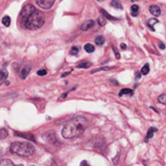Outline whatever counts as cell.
Returning a JSON list of instances; mask_svg holds the SVG:
<instances>
[{
  "label": "cell",
  "instance_id": "obj_36",
  "mask_svg": "<svg viewBox=\"0 0 166 166\" xmlns=\"http://www.w3.org/2000/svg\"><path fill=\"white\" fill-rule=\"evenodd\" d=\"M16 166H23V164H19V165H16Z\"/></svg>",
  "mask_w": 166,
  "mask_h": 166
},
{
  "label": "cell",
  "instance_id": "obj_19",
  "mask_svg": "<svg viewBox=\"0 0 166 166\" xmlns=\"http://www.w3.org/2000/svg\"><path fill=\"white\" fill-rule=\"evenodd\" d=\"M149 72H150V66H149V64L144 65L143 68L141 69V73H142V75H147Z\"/></svg>",
  "mask_w": 166,
  "mask_h": 166
},
{
  "label": "cell",
  "instance_id": "obj_6",
  "mask_svg": "<svg viewBox=\"0 0 166 166\" xmlns=\"http://www.w3.org/2000/svg\"><path fill=\"white\" fill-rule=\"evenodd\" d=\"M94 26V22L93 20H88V22H85L84 23L82 24V26H81V29L83 31H86V30H89V28H91Z\"/></svg>",
  "mask_w": 166,
  "mask_h": 166
},
{
  "label": "cell",
  "instance_id": "obj_4",
  "mask_svg": "<svg viewBox=\"0 0 166 166\" xmlns=\"http://www.w3.org/2000/svg\"><path fill=\"white\" fill-rule=\"evenodd\" d=\"M36 10H35V7L31 5V4H27L23 7L22 14H20V23H22L24 26H26V23L27 22V20L30 18V16L34 13Z\"/></svg>",
  "mask_w": 166,
  "mask_h": 166
},
{
  "label": "cell",
  "instance_id": "obj_18",
  "mask_svg": "<svg viewBox=\"0 0 166 166\" xmlns=\"http://www.w3.org/2000/svg\"><path fill=\"white\" fill-rule=\"evenodd\" d=\"M2 23L5 26H9L11 24V18H10V17H8V16L4 17V18L2 19Z\"/></svg>",
  "mask_w": 166,
  "mask_h": 166
},
{
  "label": "cell",
  "instance_id": "obj_31",
  "mask_svg": "<svg viewBox=\"0 0 166 166\" xmlns=\"http://www.w3.org/2000/svg\"><path fill=\"white\" fill-rule=\"evenodd\" d=\"M121 48H122V50H125V49H126V45H125V44H123V43H122V44H121Z\"/></svg>",
  "mask_w": 166,
  "mask_h": 166
},
{
  "label": "cell",
  "instance_id": "obj_25",
  "mask_svg": "<svg viewBox=\"0 0 166 166\" xmlns=\"http://www.w3.org/2000/svg\"><path fill=\"white\" fill-rule=\"evenodd\" d=\"M158 102L159 103H162V104H166V94H161L158 96Z\"/></svg>",
  "mask_w": 166,
  "mask_h": 166
},
{
  "label": "cell",
  "instance_id": "obj_12",
  "mask_svg": "<svg viewBox=\"0 0 166 166\" xmlns=\"http://www.w3.org/2000/svg\"><path fill=\"white\" fill-rule=\"evenodd\" d=\"M123 94H124V95H125V94H129V95H131V94H133V90L130 89H122L121 91H119V96H122Z\"/></svg>",
  "mask_w": 166,
  "mask_h": 166
},
{
  "label": "cell",
  "instance_id": "obj_23",
  "mask_svg": "<svg viewBox=\"0 0 166 166\" xmlns=\"http://www.w3.org/2000/svg\"><path fill=\"white\" fill-rule=\"evenodd\" d=\"M8 136V131L5 129V128H1L0 130V139H4Z\"/></svg>",
  "mask_w": 166,
  "mask_h": 166
},
{
  "label": "cell",
  "instance_id": "obj_22",
  "mask_svg": "<svg viewBox=\"0 0 166 166\" xmlns=\"http://www.w3.org/2000/svg\"><path fill=\"white\" fill-rule=\"evenodd\" d=\"M111 5L113 7H116V8H119V9H122V4L118 0H113V1L111 2Z\"/></svg>",
  "mask_w": 166,
  "mask_h": 166
},
{
  "label": "cell",
  "instance_id": "obj_5",
  "mask_svg": "<svg viewBox=\"0 0 166 166\" xmlns=\"http://www.w3.org/2000/svg\"><path fill=\"white\" fill-rule=\"evenodd\" d=\"M55 1L56 0H36V3L40 8H42V9H45V10H48L53 5Z\"/></svg>",
  "mask_w": 166,
  "mask_h": 166
},
{
  "label": "cell",
  "instance_id": "obj_27",
  "mask_svg": "<svg viewBox=\"0 0 166 166\" xmlns=\"http://www.w3.org/2000/svg\"><path fill=\"white\" fill-rule=\"evenodd\" d=\"M98 23H99V26H105V23H106V20L104 19V17H100V18H98Z\"/></svg>",
  "mask_w": 166,
  "mask_h": 166
},
{
  "label": "cell",
  "instance_id": "obj_11",
  "mask_svg": "<svg viewBox=\"0 0 166 166\" xmlns=\"http://www.w3.org/2000/svg\"><path fill=\"white\" fill-rule=\"evenodd\" d=\"M29 72H30V67H29V66H26V67H24L22 70V73H20V77H22L23 79H26Z\"/></svg>",
  "mask_w": 166,
  "mask_h": 166
},
{
  "label": "cell",
  "instance_id": "obj_1",
  "mask_svg": "<svg viewBox=\"0 0 166 166\" xmlns=\"http://www.w3.org/2000/svg\"><path fill=\"white\" fill-rule=\"evenodd\" d=\"M88 119L84 117H75L65 123L61 130V135L65 139H72L82 135L88 128Z\"/></svg>",
  "mask_w": 166,
  "mask_h": 166
},
{
  "label": "cell",
  "instance_id": "obj_30",
  "mask_svg": "<svg viewBox=\"0 0 166 166\" xmlns=\"http://www.w3.org/2000/svg\"><path fill=\"white\" fill-rule=\"evenodd\" d=\"M113 50H114V52H115V55H116V57H117V59H119V57H121V56H119V53L117 52V51H116V50H115V48H113Z\"/></svg>",
  "mask_w": 166,
  "mask_h": 166
},
{
  "label": "cell",
  "instance_id": "obj_16",
  "mask_svg": "<svg viewBox=\"0 0 166 166\" xmlns=\"http://www.w3.org/2000/svg\"><path fill=\"white\" fill-rule=\"evenodd\" d=\"M105 42V39L103 36H97L96 38H95V44L98 45V46H102Z\"/></svg>",
  "mask_w": 166,
  "mask_h": 166
},
{
  "label": "cell",
  "instance_id": "obj_29",
  "mask_svg": "<svg viewBox=\"0 0 166 166\" xmlns=\"http://www.w3.org/2000/svg\"><path fill=\"white\" fill-rule=\"evenodd\" d=\"M80 166H89V162H88V161H86V160H83L82 162H81V164H80Z\"/></svg>",
  "mask_w": 166,
  "mask_h": 166
},
{
  "label": "cell",
  "instance_id": "obj_14",
  "mask_svg": "<svg viewBox=\"0 0 166 166\" xmlns=\"http://www.w3.org/2000/svg\"><path fill=\"white\" fill-rule=\"evenodd\" d=\"M100 12H101V14H103V16H104L105 18L109 19L110 20H118L117 18H114V17H112L109 13H107V12H106L104 9H101V10H100Z\"/></svg>",
  "mask_w": 166,
  "mask_h": 166
},
{
  "label": "cell",
  "instance_id": "obj_35",
  "mask_svg": "<svg viewBox=\"0 0 166 166\" xmlns=\"http://www.w3.org/2000/svg\"><path fill=\"white\" fill-rule=\"evenodd\" d=\"M67 93H68V92H65V93L62 94V95H61V98H65V97H66V95H67Z\"/></svg>",
  "mask_w": 166,
  "mask_h": 166
},
{
  "label": "cell",
  "instance_id": "obj_7",
  "mask_svg": "<svg viewBox=\"0 0 166 166\" xmlns=\"http://www.w3.org/2000/svg\"><path fill=\"white\" fill-rule=\"evenodd\" d=\"M150 12L151 14L155 16V17H158L160 15V9L158 6H155V5H152L150 7Z\"/></svg>",
  "mask_w": 166,
  "mask_h": 166
},
{
  "label": "cell",
  "instance_id": "obj_28",
  "mask_svg": "<svg viewBox=\"0 0 166 166\" xmlns=\"http://www.w3.org/2000/svg\"><path fill=\"white\" fill-rule=\"evenodd\" d=\"M37 74H38L39 76H45L46 74H47V71H46L45 69H42V70H39V71H37Z\"/></svg>",
  "mask_w": 166,
  "mask_h": 166
},
{
  "label": "cell",
  "instance_id": "obj_13",
  "mask_svg": "<svg viewBox=\"0 0 166 166\" xmlns=\"http://www.w3.org/2000/svg\"><path fill=\"white\" fill-rule=\"evenodd\" d=\"M0 166H16V165H14V163L10 159H2L1 162H0Z\"/></svg>",
  "mask_w": 166,
  "mask_h": 166
},
{
  "label": "cell",
  "instance_id": "obj_34",
  "mask_svg": "<svg viewBox=\"0 0 166 166\" xmlns=\"http://www.w3.org/2000/svg\"><path fill=\"white\" fill-rule=\"evenodd\" d=\"M69 74H70V72H65L64 74H62V75H61V77H65V76L69 75Z\"/></svg>",
  "mask_w": 166,
  "mask_h": 166
},
{
  "label": "cell",
  "instance_id": "obj_37",
  "mask_svg": "<svg viewBox=\"0 0 166 166\" xmlns=\"http://www.w3.org/2000/svg\"><path fill=\"white\" fill-rule=\"evenodd\" d=\"M98 1H103V0H98Z\"/></svg>",
  "mask_w": 166,
  "mask_h": 166
},
{
  "label": "cell",
  "instance_id": "obj_26",
  "mask_svg": "<svg viewBox=\"0 0 166 166\" xmlns=\"http://www.w3.org/2000/svg\"><path fill=\"white\" fill-rule=\"evenodd\" d=\"M110 69H112V67H101V68H97V69L92 70V71H91L90 73L93 74V73H96L98 71H104V70H110Z\"/></svg>",
  "mask_w": 166,
  "mask_h": 166
},
{
  "label": "cell",
  "instance_id": "obj_24",
  "mask_svg": "<svg viewBox=\"0 0 166 166\" xmlns=\"http://www.w3.org/2000/svg\"><path fill=\"white\" fill-rule=\"evenodd\" d=\"M78 53H79V48L76 47V46H73V47L71 48V50H70V55L76 56V55H78Z\"/></svg>",
  "mask_w": 166,
  "mask_h": 166
},
{
  "label": "cell",
  "instance_id": "obj_20",
  "mask_svg": "<svg viewBox=\"0 0 166 166\" xmlns=\"http://www.w3.org/2000/svg\"><path fill=\"white\" fill-rule=\"evenodd\" d=\"M91 66V63L90 62H82V63H80V64H78V66L77 67L78 68H89V67H90Z\"/></svg>",
  "mask_w": 166,
  "mask_h": 166
},
{
  "label": "cell",
  "instance_id": "obj_32",
  "mask_svg": "<svg viewBox=\"0 0 166 166\" xmlns=\"http://www.w3.org/2000/svg\"><path fill=\"white\" fill-rule=\"evenodd\" d=\"M159 48L160 49H165V45L162 44V43H159Z\"/></svg>",
  "mask_w": 166,
  "mask_h": 166
},
{
  "label": "cell",
  "instance_id": "obj_15",
  "mask_svg": "<svg viewBox=\"0 0 166 166\" xmlns=\"http://www.w3.org/2000/svg\"><path fill=\"white\" fill-rule=\"evenodd\" d=\"M85 51L86 52V53H93L94 52V46L93 45H91V44H86L85 45Z\"/></svg>",
  "mask_w": 166,
  "mask_h": 166
},
{
  "label": "cell",
  "instance_id": "obj_2",
  "mask_svg": "<svg viewBox=\"0 0 166 166\" xmlns=\"http://www.w3.org/2000/svg\"><path fill=\"white\" fill-rule=\"evenodd\" d=\"M10 151L20 156H29L35 152V148L28 142H13L11 144Z\"/></svg>",
  "mask_w": 166,
  "mask_h": 166
},
{
  "label": "cell",
  "instance_id": "obj_3",
  "mask_svg": "<svg viewBox=\"0 0 166 166\" xmlns=\"http://www.w3.org/2000/svg\"><path fill=\"white\" fill-rule=\"evenodd\" d=\"M45 23V17L42 12L35 11L33 13L30 18L27 20V22L26 23V27L29 30H35L38 28L42 27L43 24Z\"/></svg>",
  "mask_w": 166,
  "mask_h": 166
},
{
  "label": "cell",
  "instance_id": "obj_38",
  "mask_svg": "<svg viewBox=\"0 0 166 166\" xmlns=\"http://www.w3.org/2000/svg\"><path fill=\"white\" fill-rule=\"evenodd\" d=\"M32 166H33V165H32Z\"/></svg>",
  "mask_w": 166,
  "mask_h": 166
},
{
  "label": "cell",
  "instance_id": "obj_21",
  "mask_svg": "<svg viewBox=\"0 0 166 166\" xmlns=\"http://www.w3.org/2000/svg\"><path fill=\"white\" fill-rule=\"evenodd\" d=\"M138 11H139V7L137 5H132L131 7V13L133 17H136L137 14H138Z\"/></svg>",
  "mask_w": 166,
  "mask_h": 166
},
{
  "label": "cell",
  "instance_id": "obj_17",
  "mask_svg": "<svg viewBox=\"0 0 166 166\" xmlns=\"http://www.w3.org/2000/svg\"><path fill=\"white\" fill-rule=\"evenodd\" d=\"M158 22L155 20V19H151V20H149V22H148V26L151 28V30H155V28H153V26H155V23H157Z\"/></svg>",
  "mask_w": 166,
  "mask_h": 166
},
{
  "label": "cell",
  "instance_id": "obj_33",
  "mask_svg": "<svg viewBox=\"0 0 166 166\" xmlns=\"http://www.w3.org/2000/svg\"><path fill=\"white\" fill-rule=\"evenodd\" d=\"M139 78H141V74H140L139 72H137V73H136V79L138 80Z\"/></svg>",
  "mask_w": 166,
  "mask_h": 166
},
{
  "label": "cell",
  "instance_id": "obj_8",
  "mask_svg": "<svg viewBox=\"0 0 166 166\" xmlns=\"http://www.w3.org/2000/svg\"><path fill=\"white\" fill-rule=\"evenodd\" d=\"M15 135H17V136H20V137H23V138H26V139L30 140V141H33V142L35 141L34 137H33L32 134H26V133H20V132H15Z\"/></svg>",
  "mask_w": 166,
  "mask_h": 166
},
{
  "label": "cell",
  "instance_id": "obj_9",
  "mask_svg": "<svg viewBox=\"0 0 166 166\" xmlns=\"http://www.w3.org/2000/svg\"><path fill=\"white\" fill-rule=\"evenodd\" d=\"M8 77V72L5 69H2L0 72V84H3L6 81V78Z\"/></svg>",
  "mask_w": 166,
  "mask_h": 166
},
{
  "label": "cell",
  "instance_id": "obj_10",
  "mask_svg": "<svg viewBox=\"0 0 166 166\" xmlns=\"http://www.w3.org/2000/svg\"><path fill=\"white\" fill-rule=\"evenodd\" d=\"M156 131H157V128H155V127H150V129L148 130V133H147L146 141L149 140V139H151L152 137L153 136V133H155V132H156Z\"/></svg>",
  "mask_w": 166,
  "mask_h": 166
}]
</instances>
